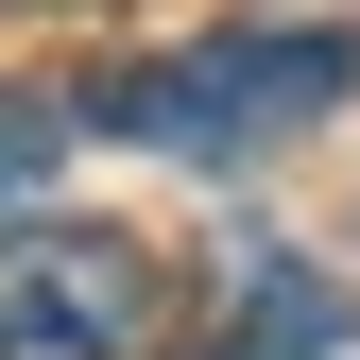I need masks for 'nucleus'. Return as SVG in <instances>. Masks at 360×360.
Here are the masks:
<instances>
[{
	"mask_svg": "<svg viewBox=\"0 0 360 360\" xmlns=\"http://www.w3.org/2000/svg\"><path fill=\"white\" fill-rule=\"evenodd\" d=\"M360 343V309L326 257H292V240H223V360H343Z\"/></svg>",
	"mask_w": 360,
	"mask_h": 360,
	"instance_id": "nucleus-2",
	"label": "nucleus"
},
{
	"mask_svg": "<svg viewBox=\"0 0 360 360\" xmlns=\"http://www.w3.org/2000/svg\"><path fill=\"white\" fill-rule=\"evenodd\" d=\"M0 360H138V343H103V326H69V309L0 292Z\"/></svg>",
	"mask_w": 360,
	"mask_h": 360,
	"instance_id": "nucleus-5",
	"label": "nucleus"
},
{
	"mask_svg": "<svg viewBox=\"0 0 360 360\" xmlns=\"http://www.w3.org/2000/svg\"><path fill=\"white\" fill-rule=\"evenodd\" d=\"M360 86V34L343 18H240V34H189V52H138V69H103L86 86V138H138L172 172H257L275 138H309Z\"/></svg>",
	"mask_w": 360,
	"mask_h": 360,
	"instance_id": "nucleus-1",
	"label": "nucleus"
},
{
	"mask_svg": "<svg viewBox=\"0 0 360 360\" xmlns=\"http://www.w3.org/2000/svg\"><path fill=\"white\" fill-rule=\"evenodd\" d=\"M0 292H34V309H69V326H103V343L155 360V257L120 240V223H34V240L0 257Z\"/></svg>",
	"mask_w": 360,
	"mask_h": 360,
	"instance_id": "nucleus-3",
	"label": "nucleus"
},
{
	"mask_svg": "<svg viewBox=\"0 0 360 360\" xmlns=\"http://www.w3.org/2000/svg\"><path fill=\"white\" fill-rule=\"evenodd\" d=\"M69 138H86V120L52 103V86H0V223H18V206L69 172Z\"/></svg>",
	"mask_w": 360,
	"mask_h": 360,
	"instance_id": "nucleus-4",
	"label": "nucleus"
}]
</instances>
